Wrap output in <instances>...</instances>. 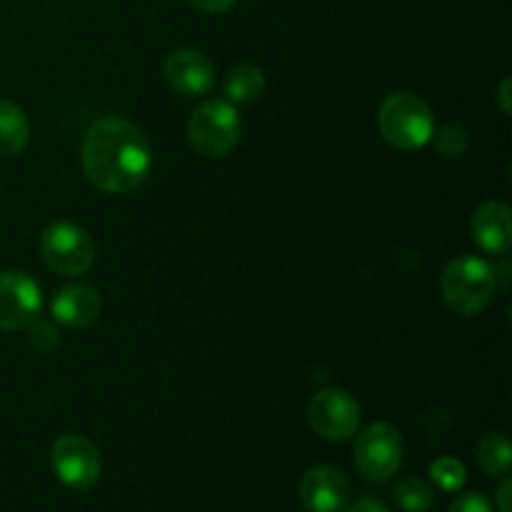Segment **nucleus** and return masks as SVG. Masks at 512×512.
Segmentation results:
<instances>
[{"mask_svg":"<svg viewBox=\"0 0 512 512\" xmlns=\"http://www.w3.org/2000/svg\"><path fill=\"white\" fill-rule=\"evenodd\" d=\"M80 163L85 178L100 193L130 195L148 180L153 148L135 123L120 115H103L85 133Z\"/></svg>","mask_w":512,"mask_h":512,"instance_id":"1","label":"nucleus"},{"mask_svg":"<svg viewBox=\"0 0 512 512\" xmlns=\"http://www.w3.org/2000/svg\"><path fill=\"white\" fill-rule=\"evenodd\" d=\"M498 275L488 260L478 255H458L445 265L440 275V295L453 313L475 318L495 298Z\"/></svg>","mask_w":512,"mask_h":512,"instance_id":"2","label":"nucleus"},{"mask_svg":"<svg viewBox=\"0 0 512 512\" xmlns=\"http://www.w3.org/2000/svg\"><path fill=\"white\" fill-rule=\"evenodd\" d=\"M378 128L393 148L420 150L435 133L433 108L415 93H393L380 105Z\"/></svg>","mask_w":512,"mask_h":512,"instance_id":"3","label":"nucleus"},{"mask_svg":"<svg viewBox=\"0 0 512 512\" xmlns=\"http://www.w3.org/2000/svg\"><path fill=\"white\" fill-rule=\"evenodd\" d=\"M243 135V120L230 100H205L188 118V140L203 158L218 160L235 150Z\"/></svg>","mask_w":512,"mask_h":512,"instance_id":"4","label":"nucleus"},{"mask_svg":"<svg viewBox=\"0 0 512 512\" xmlns=\"http://www.w3.org/2000/svg\"><path fill=\"white\" fill-rule=\"evenodd\" d=\"M40 258L53 273L78 278L93 268L95 243L83 225L55 220L40 233Z\"/></svg>","mask_w":512,"mask_h":512,"instance_id":"5","label":"nucleus"},{"mask_svg":"<svg viewBox=\"0 0 512 512\" xmlns=\"http://www.w3.org/2000/svg\"><path fill=\"white\" fill-rule=\"evenodd\" d=\"M355 468L370 483H385L403 465V438L388 423H373L355 438Z\"/></svg>","mask_w":512,"mask_h":512,"instance_id":"6","label":"nucleus"},{"mask_svg":"<svg viewBox=\"0 0 512 512\" xmlns=\"http://www.w3.org/2000/svg\"><path fill=\"white\" fill-rule=\"evenodd\" d=\"M360 403L343 388H325L308 403V425L328 443H343L360 428Z\"/></svg>","mask_w":512,"mask_h":512,"instance_id":"7","label":"nucleus"},{"mask_svg":"<svg viewBox=\"0 0 512 512\" xmlns=\"http://www.w3.org/2000/svg\"><path fill=\"white\" fill-rule=\"evenodd\" d=\"M55 478L73 490L93 488L103 473V460L93 440L78 433H65L50 448Z\"/></svg>","mask_w":512,"mask_h":512,"instance_id":"8","label":"nucleus"},{"mask_svg":"<svg viewBox=\"0 0 512 512\" xmlns=\"http://www.w3.org/2000/svg\"><path fill=\"white\" fill-rule=\"evenodd\" d=\"M43 308L40 285L23 270L0 273V330H23Z\"/></svg>","mask_w":512,"mask_h":512,"instance_id":"9","label":"nucleus"},{"mask_svg":"<svg viewBox=\"0 0 512 512\" xmlns=\"http://www.w3.org/2000/svg\"><path fill=\"white\" fill-rule=\"evenodd\" d=\"M163 78L183 98H200L213 88L215 65L200 50L180 48L163 60Z\"/></svg>","mask_w":512,"mask_h":512,"instance_id":"10","label":"nucleus"},{"mask_svg":"<svg viewBox=\"0 0 512 512\" xmlns=\"http://www.w3.org/2000/svg\"><path fill=\"white\" fill-rule=\"evenodd\" d=\"M348 500V475L333 465H315L300 480V503L308 512H343Z\"/></svg>","mask_w":512,"mask_h":512,"instance_id":"11","label":"nucleus"},{"mask_svg":"<svg viewBox=\"0 0 512 512\" xmlns=\"http://www.w3.org/2000/svg\"><path fill=\"white\" fill-rule=\"evenodd\" d=\"M510 205L503 200H488L470 218V235L480 250L490 255H505L512 245Z\"/></svg>","mask_w":512,"mask_h":512,"instance_id":"12","label":"nucleus"},{"mask_svg":"<svg viewBox=\"0 0 512 512\" xmlns=\"http://www.w3.org/2000/svg\"><path fill=\"white\" fill-rule=\"evenodd\" d=\"M100 308V295L98 290L90 285H65L55 293L53 303H50V315L58 325H65L70 330H83L98 320Z\"/></svg>","mask_w":512,"mask_h":512,"instance_id":"13","label":"nucleus"},{"mask_svg":"<svg viewBox=\"0 0 512 512\" xmlns=\"http://www.w3.org/2000/svg\"><path fill=\"white\" fill-rule=\"evenodd\" d=\"M30 120L13 100H0V155L15 158L28 148Z\"/></svg>","mask_w":512,"mask_h":512,"instance_id":"14","label":"nucleus"},{"mask_svg":"<svg viewBox=\"0 0 512 512\" xmlns=\"http://www.w3.org/2000/svg\"><path fill=\"white\" fill-rule=\"evenodd\" d=\"M265 85H268V80H265V73L260 65L240 63L228 73L225 93H228V100L233 105H250L263 98Z\"/></svg>","mask_w":512,"mask_h":512,"instance_id":"15","label":"nucleus"},{"mask_svg":"<svg viewBox=\"0 0 512 512\" xmlns=\"http://www.w3.org/2000/svg\"><path fill=\"white\" fill-rule=\"evenodd\" d=\"M475 458L478 465L483 468L485 475H508L510 463H512V450L510 440L505 433H488L480 438L478 450H475Z\"/></svg>","mask_w":512,"mask_h":512,"instance_id":"16","label":"nucleus"},{"mask_svg":"<svg viewBox=\"0 0 512 512\" xmlns=\"http://www.w3.org/2000/svg\"><path fill=\"white\" fill-rule=\"evenodd\" d=\"M395 503L405 512H428L435 505V493L425 480L403 478L395 483Z\"/></svg>","mask_w":512,"mask_h":512,"instance_id":"17","label":"nucleus"},{"mask_svg":"<svg viewBox=\"0 0 512 512\" xmlns=\"http://www.w3.org/2000/svg\"><path fill=\"white\" fill-rule=\"evenodd\" d=\"M430 478L445 493H458V490H463L465 480H468V470L458 458L443 455V458L433 460V465H430Z\"/></svg>","mask_w":512,"mask_h":512,"instance_id":"18","label":"nucleus"},{"mask_svg":"<svg viewBox=\"0 0 512 512\" xmlns=\"http://www.w3.org/2000/svg\"><path fill=\"white\" fill-rule=\"evenodd\" d=\"M430 140L435 143V150L448 160L463 158V155L468 153V145H470V138L468 133H465L463 125H455V123H448L440 130H435Z\"/></svg>","mask_w":512,"mask_h":512,"instance_id":"19","label":"nucleus"},{"mask_svg":"<svg viewBox=\"0 0 512 512\" xmlns=\"http://www.w3.org/2000/svg\"><path fill=\"white\" fill-rule=\"evenodd\" d=\"M28 340L35 350H40V353H53L60 345V333L58 328H55L53 320H43L38 315V318L28 325Z\"/></svg>","mask_w":512,"mask_h":512,"instance_id":"20","label":"nucleus"},{"mask_svg":"<svg viewBox=\"0 0 512 512\" xmlns=\"http://www.w3.org/2000/svg\"><path fill=\"white\" fill-rule=\"evenodd\" d=\"M448 512H493V505L483 493H465L450 505Z\"/></svg>","mask_w":512,"mask_h":512,"instance_id":"21","label":"nucleus"},{"mask_svg":"<svg viewBox=\"0 0 512 512\" xmlns=\"http://www.w3.org/2000/svg\"><path fill=\"white\" fill-rule=\"evenodd\" d=\"M195 10L205 15H223L238 5V0H188Z\"/></svg>","mask_w":512,"mask_h":512,"instance_id":"22","label":"nucleus"},{"mask_svg":"<svg viewBox=\"0 0 512 512\" xmlns=\"http://www.w3.org/2000/svg\"><path fill=\"white\" fill-rule=\"evenodd\" d=\"M512 80L510 78H503L498 85V93H495V100H498L500 110H503L505 115L512 113Z\"/></svg>","mask_w":512,"mask_h":512,"instance_id":"23","label":"nucleus"},{"mask_svg":"<svg viewBox=\"0 0 512 512\" xmlns=\"http://www.w3.org/2000/svg\"><path fill=\"white\" fill-rule=\"evenodd\" d=\"M345 512H390L388 508H385L383 503H380V500H373V498H363V500H358V503H353L350 505L348 510Z\"/></svg>","mask_w":512,"mask_h":512,"instance_id":"24","label":"nucleus"},{"mask_svg":"<svg viewBox=\"0 0 512 512\" xmlns=\"http://www.w3.org/2000/svg\"><path fill=\"white\" fill-rule=\"evenodd\" d=\"M510 495H512V480H503V483H500V488H498V508H500V512H512Z\"/></svg>","mask_w":512,"mask_h":512,"instance_id":"25","label":"nucleus"}]
</instances>
